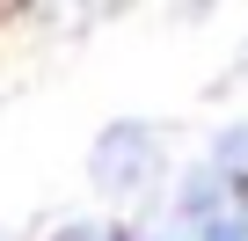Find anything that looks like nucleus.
I'll return each instance as SVG.
<instances>
[{"label":"nucleus","instance_id":"1","mask_svg":"<svg viewBox=\"0 0 248 241\" xmlns=\"http://www.w3.org/2000/svg\"><path fill=\"white\" fill-rule=\"evenodd\" d=\"M154 176H161V139H154V125H139V117L102 125V139H95V154H88V183H95L102 197H139Z\"/></svg>","mask_w":248,"mask_h":241},{"label":"nucleus","instance_id":"2","mask_svg":"<svg viewBox=\"0 0 248 241\" xmlns=\"http://www.w3.org/2000/svg\"><path fill=\"white\" fill-rule=\"evenodd\" d=\"M51 241H109V226H102V219H73V226H59Z\"/></svg>","mask_w":248,"mask_h":241},{"label":"nucleus","instance_id":"3","mask_svg":"<svg viewBox=\"0 0 248 241\" xmlns=\"http://www.w3.org/2000/svg\"><path fill=\"white\" fill-rule=\"evenodd\" d=\"M154 241H183V234H154Z\"/></svg>","mask_w":248,"mask_h":241}]
</instances>
